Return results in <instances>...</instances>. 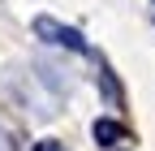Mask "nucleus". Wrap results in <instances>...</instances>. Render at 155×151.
<instances>
[{"label": "nucleus", "instance_id": "f03ea898", "mask_svg": "<svg viewBox=\"0 0 155 151\" xmlns=\"http://www.w3.org/2000/svg\"><path fill=\"white\" fill-rule=\"evenodd\" d=\"M91 134H95V143H99V147H112V143H121V134H125V129L116 125V121H108V117H99Z\"/></svg>", "mask_w": 155, "mask_h": 151}, {"label": "nucleus", "instance_id": "7ed1b4c3", "mask_svg": "<svg viewBox=\"0 0 155 151\" xmlns=\"http://www.w3.org/2000/svg\"><path fill=\"white\" fill-rule=\"evenodd\" d=\"M35 151H65V147L56 143V138H43V143H35Z\"/></svg>", "mask_w": 155, "mask_h": 151}, {"label": "nucleus", "instance_id": "f257e3e1", "mask_svg": "<svg viewBox=\"0 0 155 151\" xmlns=\"http://www.w3.org/2000/svg\"><path fill=\"white\" fill-rule=\"evenodd\" d=\"M35 35L48 39V43H61V48H69V52H86V39H82V35H78L73 26L52 22V17H35Z\"/></svg>", "mask_w": 155, "mask_h": 151}, {"label": "nucleus", "instance_id": "20e7f679", "mask_svg": "<svg viewBox=\"0 0 155 151\" xmlns=\"http://www.w3.org/2000/svg\"><path fill=\"white\" fill-rule=\"evenodd\" d=\"M0 151H5V147H0Z\"/></svg>", "mask_w": 155, "mask_h": 151}]
</instances>
